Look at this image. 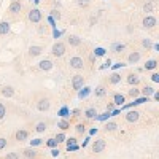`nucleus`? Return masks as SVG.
Masks as SVG:
<instances>
[{"instance_id": "obj_56", "label": "nucleus", "mask_w": 159, "mask_h": 159, "mask_svg": "<svg viewBox=\"0 0 159 159\" xmlns=\"http://www.w3.org/2000/svg\"><path fill=\"white\" fill-rule=\"evenodd\" d=\"M110 113H111V116H118L119 113H121V108H113Z\"/></svg>"}, {"instance_id": "obj_28", "label": "nucleus", "mask_w": 159, "mask_h": 159, "mask_svg": "<svg viewBox=\"0 0 159 159\" xmlns=\"http://www.w3.org/2000/svg\"><path fill=\"white\" fill-rule=\"evenodd\" d=\"M10 32H11L10 22H8V21H2V22H0V35L5 37V35H8Z\"/></svg>"}, {"instance_id": "obj_18", "label": "nucleus", "mask_w": 159, "mask_h": 159, "mask_svg": "<svg viewBox=\"0 0 159 159\" xmlns=\"http://www.w3.org/2000/svg\"><path fill=\"white\" fill-rule=\"evenodd\" d=\"M121 81H123V75L119 73L118 70H116V72H113V73L107 78V83H108L110 86H116V84H119Z\"/></svg>"}, {"instance_id": "obj_50", "label": "nucleus", "mask_w": 159, "mask_h": 159, "mask_svg": "<svg viewBox=\"0 0 159 159\" xmlns=\"http://www.w3.org/2000/svg\"><path fill=\"white\" fill-rule=\"evenodd\" d=\"M62 35H64V30H59L57 27H56V29H52V38H56V40H57V38H61Z\"/></svg>"}, {"instance_id": "obj_46", "label": "nucleus", "mask_w": 159, "mask_h": 159, "mask_svg": "<svg viewBox=\"0 0 159 159\" xmlns=\"http://www.w3.org/2000/svg\"><path fill=\"white\" fill-rule=\"evenodd\" d=\"M46 147H48V148H56V147H59V143L56 142L54 137H52V139H48V140H46Z\"/></svg>"}, {"instance_id": "obj_19", "label": "nucleus", "mask_w": 159, "mask_h": 159, "mask_svg": "<svg viewBox=\"0 0 159 159\" xmlns=\"http://www.w3.org/2000/svg\"><path fill=\"white\" fill-rule=\"evenodd\" d=\"M111 102L115 103V107H121V105L126 103V96L121 94V92H113L111 94Z\"/></svg>"}, {"instance_id": "obj_7", "label": "nucleus", "mask_w": 159, "mask_h": 159, "mask_svg": "<svg viewBox=\"0 0 159 159\" xmlns=\"http://www.w3.org/2000/svg\"><path fill=\"white\" fill-rule=\"evenodd\" d=\"M21 153V157L22 159H40L42 157V154H40V151H37L34 147H27L19 151Z\"/></svg>"}, {"instance_id": "obj_62", "label": "nucleus", "mask_w": 159, "mask_h": 159, "mask_svg": "<svg viewBox=\"0 0 159 159\" xmlns=\"http://www.w3.org/2000/svg\"><path fill=\"white\" fill-rule=\"evenodd\" d=\"M147 2H150V3H153V5H157V0H147Z\"/></svg>"}, {"instance_id": "obj_25", "label": "nucleus", "mask_w": 159, "mask_h": 159, "mask_svg": "<svg viewBox=\"0 0 159 159\" xmlns=\"http://www.w3.org/2000/svg\"><path fill=\"white\" fill-rule=\"evenodd\" d=\"M119 129V124L116 123V121H105V124H103V132H107V134H108V132H116Z\"/></svg>"}, {"instance_id": "obj_49", "label": "nucleus", "mask_w": 159, "mask_h": 159, "mask_svg": "<svg viewBox=\"0 0 159 159\" xmlns=\"http://www.w3.org/2000/svg\"><path fill=\"white\" fill-rule=\"evenodd\" d=\"M126 65H127V64H124V62H116V64H111L110 69H111L113 72H116L118 69H123V67H126Z\"/></svg>"}, {"instance_id": "obj_27", "label": "nucleus", "mask_w": 159, "mask_h": 159, "mask_svg": "<svg viewBox=\"0 0 159 159\" xmlns=\"http://www.w3.org/2000/svg\"><path fill=\"white\" fill-rule=\"evenodd\" d=\"M156 67H157V59H148L147 62H145V65H143V70H147V72H151V70H156Z\"/></svg>"}, {"instance_id": "obj_39", "label": "nucleus", "mask_w": 159, "mask_h": 159, "mask_svg": "<svg viewBox=\"0 0 159 159\" xmlns=\"http://www.w3.org/2000/svg\"><path fill=\"white\" fill-rule=\"evenodd\" d=\"M49 16H51L52 19L59 21V19L62 18V15H61V10H59V8H52V10H51V13H49Z\"/></svg>"}, {"instance_id": "obj_54", "label": "nucleus", "mask_w": 159, "mask_h": 159, "mask_svg": "<svg viewBox=\"0 0 159 159\" xmlns=\"http://www.w3.org/2000/svg\"><path fill=\"white\" fill-rule=\"evenodd\" d=\"M89 140H91V135H89V137H86V139L83 140V143H81V145H80V148H86V147H88V145H89Z\"/></svg>"}, {"instance_id": "obj_60", "label": "nucleus", "mask_w": 159, "mask_h": 159, "mask_svg": "<svg viewBox=\"0 0 159 159\" xmlns=\"http://www.w3.org/2000/svg\"><path fill=\"white\" fill-rule=\"evenodd\" d=\"M62 5V2H61V0H54V8H59Z\"/></svg>"}, {"instance_id": "obj_64", "label": "nucleus", "mask_w": 159, "mask_h": 159, "mask_svg": "<svg viewBox=\"0 0 159 159\" xmlns=\"http://www.w3.org/2000/svg\"><path fill=\"white\" fill-rule=\"evenodd\" d=\"M29 2H32V0H29Z\"/></svg>"}, {"instance_id": "obj_30", "label": "nucleus", "mask_w": 159, "mask_h": 159, "mask_svg": "<svg viewBox=\"0 0 159 159\" xmlns=\"http://www.w3.org/2000/svg\"><path fill=\"white\" fill-rule=\"evenodd\" d=\"M127 96H129L130 99L140 97V96H142V94H140V88H139V86H130V89L127 91Z\"/></svg>"}, {"instance_id": "obj_61", "label": "nucleus", "mask_w": 159, "mask_h": 159, "mask_svg": "<svg viewBox=\"0 0 159 159\" xmlns=\"http://www.w3.org/2000/svg\"><path fill=\"white\" fill-rule=\"evenodd\" d=\"M153 99H154V100H159V92H157V91H154V94H153Z\"/></svg>"}, {"instance_id": "obj_20", "label": "nucleus", "mask_w": 159, "mask_h": 159, "mask_svg": "<svg viewBox=\"0 0 159 159\" xmlns=\"http://www.w3.org/2000/svg\"><path fill=\"white\" fill-rule=\"evenodd\" d=\"M15 88L13 86H10V84H5V86H2L0 88V94H2L3 97H7V99H11V97H15Z\"/></svg>"}, {"instance_id": "obj_35", "label": "nucleus", "mask_w": 159, "mask_h": 159, "mask_svg": "<svg viewBox=\"0 0 159 159\" xmlns=\"http://www.w3.org/2000/svg\"><path fill=\"white\" fill-rule=\"evenodd\" d=\"M140 45H142V48L143 49H147V51H150L151 49V46H153V40L151 38H142V42H140Z\"/></svg>"}, {"instance_id": "obj_43", "label": "nucleus", "mask_w": 159, "mask_h": 159, "mask_svg": "<svg viewBox=\"0 0 159 159\" xmlns=\"http://www.w3.org/2000/svg\"><path fill=\"white\" fill-rule=\"evenodd\" d=\"M54 139H56V142H57V143H64V142H65V139H67V135H65V132L59 130L57 134H56V137H54Z\"/></svg>"}, {"instance_id": "obj_55", "label": "nucleus", "mask_w": 159, "mask_h": 159, "mask_svg": "<svg viewBox=\"0 0 159 159\" xmlns=\"http://www.w3.org/2000/svg\"><path fill=\"white\" fill-rule=\"evenodd\" d=\"M69 153H72V151H78L80 150V145H73V147H69V148H65Z\"/></svg>"}, {"instance_id": "obj_4", "label": "nucleus", "mask_w": 159, "mask_h": 159, "mask_svg": "<svg viewBox=\"0 0 159 159\" xmlns=\"http://www.w3.org/2000/svg\"><path fill=\"white\" fill-rule=\"evenodd\" d=\"M30 139V130L29 129H16L15 132H13V140L18 142V143H22V142H27Z\"/></svg>"}, {"instance_id": "obj_52", "label": "nucleus", "mask_w": 159, "mask_h": 159, "mask_svg": "<svg viewBox=\"0 0 159 159\" xmlns=\"http://www.w3.org/2000/svg\"><path fill=\"white\" fill-rule=\"evenodd\" d=\"M150 78H151V81H153V83H159V73H157V72H153Z\"/></svg>"}, {"instance_id": "obj_63", "label": "nucleus", "mask_w": 159, "mask_h": 159, "mask_svg": "<svg viewBox=\"0 0 159 159\" xmlns=\"http://www.w3.org/2000/svg\"><path fill=\"white\" fill-rule=\"evenodd\" d=\"M40 159H45V157H40Z\"/></svg>"}, {"instance_id": "obj_31", "label": "nucleus", "mask_w": 159, "mask_h": 159, "mask_svg": "<svg viewBox=\"0 0 159 159\" xmlns=\"http://www.w3.org/2000/svg\"><path fill=\"white\" fill-rule=\"evenodd\" d=\"M73 129H75V132H76L78 135H84L86 132H88V127H86V124H84V123H76Z\"/></svg>"}, {"instance_id": "obj_11", "label": "nucleus", "mask_w": 159, "mask_h": 159, "mask_svg": "<svg viewBox=\"0 0 159 159\" xmlns=\"http://www.w3.org/2000/svg\"><path fill=\"white\" fill-rule=\"evenodd\" d=\"M22 11V2L21 0H11L10 7H8V13L11 16H18L19 13Z\"/></svg>"}, {"instance_id": "obj_53", "label": "nucleus", "mask_w": 159, "mask_h": 159, "mask_svg": "<svg viewBox=\"0 0 159 159\" xmlns=\"http://www.w3.org/2000/svg\"><path fill=\"white\" fill-rule=\"evenodd\" d=\"M61 154V151H59V147H56V148H51V156L52 157H57Z\"/></svg>"}, {"instance_id": "obj_47", "label": "nucleus", "mask_w": 159, "mask_h": 159, "mask_svg": "<svg viewBox=\"0 0 159 159\" xmlns=\"http://www.w3.org/2000/svg\"><path fill=\"white\" fill-rule=\"evenodd\" d=\"M111 64H113V62H111L110 57H108V59H105V62L99 67V70H107V69H110V67H111Z\"/></svg>"}, {"instance_id": "obj_42", "label": "nucleus", "mask_w": 159, "mask_h": 159, "mask_svg": "<svg viewBox=\"0 0 159 159\" xmlns=\"http://www.w3.org/2000/svg\"><path fill=\"white\" fill-rule=\"evenodd\" d=\"M8 139L7 137H3V135H0V151H3V150H7L8 148Z\"/></svg>"}, {"instance_id": "obj_3", "label": "nucleus", "mask_w": 159, "mask_h": 159, "mask_svg": "<svg viewBox=\"0 0 159 159\" xmlns=\"http://www.w3.org/2000/svg\"><path fill=\"white\" fill-rule=\"evenodd\" d=\"M65 52H67V45H65L64 42H61V40H57V42L51 46V54L54 57H62L65 56Z\"/></svg>"}, {"instance_id": "obj_32", "label": "nucleus", "mask_w": 159, "mask_h": 159, "mask_svg": "<svg viewBox=\"0 0 159 159\" xmlns=\"http://www.w3.org/2000/svg\"><path fill=\"white\" fill-rule=\"evenodd\" d=\"M154 91H156V89H154L153 86H143V88L140 89V94L145 96V97H151V96L154 94Z\"/></svg>"}, {"instance_id": "obj_12", "label": "nucleus", "mask_w": 159, "mask_h": 159, "mask_svg": "<svg viewBox=\"0 0 159 159\" xmlns=\"http://www.w3.org/2000/svg\"><path fill=\"white\" fill-rule=\"evenodd\" d=\"M126 83L129 86H139L142 83V76L137 73V72H129L126 75Z\"/></svg>"}, {"instance_id": "obj_2", "label": "nucleus", "mask_w": 159, "mask_h": 159, "mask_svg": "<svg viewBox=\"0 0 159 159\" xmlns=\"http://www.w3.org/2000/svg\"><path fill=\"white\" fill-rule=\"evenodd\" d=\"M67 65H69V69H70V70H76V72H81V70L84 69L86 62H84V59H83L81 56H72V57L69 59Z\"/></svg>"}, {"instance_id": "obj_6", "label": "nucleus", "mask_w": 159, "mask_h": 159, "mask_svg": "<svg viewBox=\"0 0 159 159\" xmlns=\"http://www.w3.org/2000/svg\"><path fill=\"white\" fill-rule=\"evenodd\" d=\"M105 148H107V142H105V139H102V137L96 139L94 142H92V145H91V150H92V153H94V154L103 153Z\"/></svg>"}, {"instance_id": "obj_51", "label": "nucleus", "mask_w": 159, "mask_h": 159, "mask_svg": "<svg viewBox=\"0 0 159 159\" xmlns=\"http://www.w3.org/2000/svg\"><path fill=\"white\" fill-rule=\"evenodd\" d=\"M81 113H83V110H81V108H73V110H70V116H73V118L81 116Z\"/></svg>"}, {"instance_id": "obj_59", "label": "nucleus", "mask_w": 159, "mask_h": 159, "mask_svg": "<svg viewBox=\"0 0 159 159\" xmlns=\"http://www.w3.org/2000/svg\"><path fill=\"white\" fill-rule=\"evenodd\" d=\"M151 49H153L154 52H157V51H159V45H157V43H153V46H151Z\"/></svg>"}, {"instance_id": "obj_29", "label": "nucleus", "mask_w": 159, "mask_h": 159, "mask_svg": "<svg viewBox=\"0 0 159 159\" xmlns=\"http://www.w3.org/2000/svg\"><path fill=\"white\" fill-rule=\"evenodd\" d=\"M142 11L147 13V15H153V13L156 11V5H153V3H150V2H145V3L142 5Z\"/></svg>"}, {"instance_id": "obj_40", "label": "nucleus", "mask_w": 159, "mask_h": 159, "mask_svg": "<svg viewBox=\"0 0 159 159\" xmlns=\"http://www.w3.org/2000/svg\"><path fill=\"white\" fill-rule=\"evenodd\" d=\"M73 145H78V139L76 137H67L65 139V148L73 147Z\"/></svg>"}, {"instance_id": "obj_38", "label": "nucleus", "mask_w": 159, "mask_h": 159, "mask_svg": "<svg viewBox=\"0 0 159 159\" xmlns=\"http://www.w3.org/2000/svg\"><path fill=\"white\" fill-rule=\"evenodd\" d=\"M29 143H30V147H40V145H43L45 143V140L42 139V137H35V139H32V140H29Z\"/></svg>"}, {"instance_id": "obj_13", "label": "nucleus", "mask_w": 159, "mask_h": 159, "mask_svg": "<svg viewBox=\"0 0 159 159\" xmlns=\"http://www.w3.org/2000/svg\"><path fill=\"white\" fill-rule=\"evenodd\" d=\"M43 51H45V48H43L42 45H30L29 49H27V56H29L30 59H34V57L42 56Z\"/></svg>"}, {"instance_id": "obj_10", "label": "nucleus", "mask_w": 159, "mask_h": 159, "mask_svg": "<svg viewBox=\"0 0 159 159\" xmlns=\"http://www.w3.org/2000/svg\"><path fill=\"white\" fill-rule=\"evenodd\" d=\"M70 86H72V89H73V91L81 89V88L84 86V76H83L81 73L73 75V76H72V80H70Z\"/></svg>"}, {"instance_id": "obj_45", "label": "nucleus", "mask_w": 159, "mask_h": 159, "mask_svg": "<svg viewBox=\"0 0 159 159\" xmlns=\"http://www.w3.org/2000/svg\"><path fill=\"white\" fill-rule=\"evenodd\" d=\"M5 116H7V105L3 102H0V121L5 119Z\"/></svg>"}, {"instance_id": "obj_33", "label": "nucleus", "mask_w": 159, "mask_h": 159, "mask_svg": "<svg viewBox=\"0 0 159 159\" xmlns=\"http://www.w3.org/2000/svg\"><path fill=\"white\" fill-rule=\"evenodd\" d=\"M57 115H59L61 118L69 119V118H70V108L67 107V105H64V107H61V108L57 110Z\"/></svg>"}, {"instance_id": "obj_15", "label": "nucleus", "mask_w": 159, "mask_h": 159, "mask_svg": "<svg viewBox=\"0 0 159 159\" xmlns=\"http://www.w3.org/2000/svg\"><path fill=\"white\" fill-rule=\"evenodd\" d=\"M140 59H142V52L140 51H132V52H129V54H127L126 64L127 65H135V64L140 62Z\"/></svg>"}, {"instance_id": "obj_1", "label": "nucleus", "mask_w": 159, "mask_h": 159, "mask_svg": "<svg viewBox=\"0 0 159 159\" xmlns=\"http://www.w3.org/2000/svg\"><path fill=\"white\" fill-rule=\"evenodd\" d=\"M35 108L40 113H48L51 110V99L46 94H40L35 99Z\"/></svg>"}, {"instance_id": "obj_34", "label": "nucleus", "mask_w": 159, "mask_h": 159, "mask_svg": "<svg viewBox=\"0 0 159 159\" xmlns=\"http://www.w3.org/2000/svg\"><path fill=\"white\" fill-rule=\"evenodd\" d=\"M92 54H94L96 57H103L105 54H107V49H105L103 46H96L94 51H92Z\"/></svg>"}, {"instance_id": "obj_22", "label": "nucleus", "mask_w": 159, "mask_h": 159, "mask_svg": "<svg viewBox=\"0 0 159 159\" xmlns=\"http://www.w3.org/2000/svg\"><path fill=\"white\" fill-rule=\"evenodd\" d=\"M76 92H78V99H80V100H84V99H88V97L92 94V88L84 84L81 89H78Z\"/></svg>"}, {"instance_id": "obj_58", "label": "nucleus", "mask_w": 159, "mask_h": 159, "mask_svg": "<svg viewBox=\"0 0 159 159\" xmlns=\"http://www.w3.org/2000/svg\"><path fill=\"white\" fill-rule=\"evenodd\" d=\"M113 108H115V103H113V102H110V103L107 105V111H111Z\"/></svg>"}, {"instance_id": "obj_26", "label": "nucleus", "mask_w": 159, "mask_h": 159, "mask_svg": "<svg viewBox=\"0 0 159 159\" xmlns=\"http://www.w3.org/2000/svg\"><path fill=\"white\" fill-rule=\"evenodd\" d=\"M70 127H72V126H70V121H69V119L61 118L59 121H57V129H59V130H62V132H67Z\"/></svg>"}, {"instance_id": "obj_44", "label": "nucleus", "mask_w": 159, "mask_h": 159, "mask_svg": "<svg viewBox=\"0 0 159 159\" xmlns=\"http://www.w3.org/2000/svg\"><path fill=\"white\" fill-rule=\"evenodd\" d=\"M46 24L49 25V29H51V30L57 27V21H56V19H52L51 16H48V18H46Z\"/></svg>"}, {"instance_id": "obj_36", "label": "nucleus", "mask_w": 159, "mask_h": 159, "mask_svg": "<svg viewBox=\"0 0 159 159\" xmlns=\"http://www.w3.org/2000/svg\"><path fill=\"white\" fill-rule=\"evenodd\" d=\"M0 159H21V153L19 151H10L5 156H2Z\"/></svg>"}, {"instance_id": "obj_14", "label": "nucleus", "mask_w": 159, "mask_h": 159, "mask_svg": "<svg viewBox=\"0 0 159 159\" xmlns=\"http://www.w3.org/2000/svg\"><path fill=\"white\" fill-rule=\"evenodd\" d=\"M52 67H54V62H52L51 59H48V57L42 59V61L37 64V69L40 72H49V70H52Z\"/></svg>"}, {"instance_id": "obj_23", "label": "nucleus", "mask_w": 159, "mask_h": 159, "mask_svg": "<svg viewBox=\"0 0 159 159\" xmlns=\"http://www.w3.org/2000/svg\"><path fill=\"white\" fill-rule=\"evenodd\" d=\"M83 115H84V118L88 119V121H92V119H96V116L99 115V111H97L96 107H88V108H84Z\"/></svg>"}, {"instance_id": "obj_21", "label": "nucleus", "mask_w": 159, "mask_h": 159, "mask_svg": "<svg viewBox=\"0 0 159 159\" xmlns=\"http://www.w3.org/2000/svg\"><path fill=\"white\" fill-rule=\"evenodd\" d=\"M124 49H126V43H123V42H113L110 45V51L113 54H121Z\"/></svg>"}, {"instance_id": "obj_9", "label": "nucleus", "mask_w": 159, "mask_h": 159, "mask_svg": "<svg viewBox=\"0 0 159 159\" xmlns=\"http://www.w3.org/2000/svg\"><path fill=\"white\" fill-rule=\"evenodd\" d=\"M157 25V19L154 15H145V18L142 19V27L147 30H153Z\"/></svg>"}, {"instance_id": "obj_8", "label": "nucleus", "mask_w": 159, "mask_h": 159, "mask_svg": "<svg viewBox=\"0 0 159 159\" xmlns=\"http://www.w3.org/2000/svg\"><path fill=\"white\" fill-rule=\"evenodd\" d=\"M27 19H29V22H32V24H40V22H42V19H43L42 10H40V8H32V10L27 13Z\"/></svg>"}, {"instance_id": "obj_24", "label": "nucleus", "mask_w": 159, "mask_h": 159, "mask_svg": "<svg viewBox=\"0 0 159 159\" xmlns=\"http://www.w3.org/2000/svg\"><path fill=\"white\" fill-rule=\"evenodd\" d=\"M107 86L105 84H99V86H96V89H92V94H94L97 99H102V97H105L107 96Z\"/></svg>"}, {"instance_id": "obj_37", "label": "nucleus", "mask_w": 159, "mask_h": 159, "mask_svg": "<svg viewBox=\"0 0 159 159\" xmlns=\"http://www.w3.org/2000/svg\"><path fill=\"white\" fill-rule=\"evenodd\" d=\"M108 118H111V113H110V111L99 113V115L96 116V121H102V123H105V121H108Z\"/></svg>"}, {"instance_id": "obj_16", "label": "nucleus", "mask_w": 159, "mask_h": 159, "mask_svg": "<svg viewBox=\"0 0 159 159\" xmlns=\"http://www.w3.org/2000/svg\"><path fill=\"white\" fill-rule=\"evenodd\" d=\"M48 126H49V123H48V121H45V119H40V121H37V123L34 124L32 130H34V132H37V134H43V132H46V130H48Z\"/></svg>"}, {"instance_id": "obj_5", "label": "nucleus", "mask_w": 159, "mask_h": 159, "mask_svg": "<svg viewBox=\"0 0 159 159\" xmlns=\"http://www.w3.org/2000/svg\"><path fill=\"white\" fill-rule=\"evenodd\" d=\"M140 115H142V113H140L139 110L129 108V110H126V113H124V121L129 123V124H135V123H139Z\"/></svg>"}, {"instance_id": "obj_41", "label": "nucleus", "mask_w": 159, "mask_h": 159, "mask_svg": "<svg viewBox=\"0 0 159 159\" xmlns=\"http://www.w3.org/2000/svg\"><path fill=\"white\" fill-rule=\"evenodd\" d=\"M48 27H49L48 24H38V25H37V32H38V35H45V34L48 32Z\"/></svg>"}, {"instance_id": "obj_17", "label": "nucleus", "mask_w": 159, "mask_h": 159, "mask_svg": "<svg viewBox=\"0 0 159 159\" xmlns=\"http://www.w3.org/2000/svg\"><path fill=\"white\" fill-rule=\"evenodd\" d=\"M67 45H70L72 48H80V46L83 45V38L78 37V35H75V34H70V35L67 37Z\"/></svg>"}, {"instance_id": "obj_57", "label": "nucleus", "mask_w": 159, "mask_h": 159, "mask_svg": "<svg viewBox=\"0 0 159 159\" xmlns=\"http://www.w3.org/2000/svg\"><path fill=\"white\" fill-rule=\"evenodd\" d=\"M97 132H99V129H97V127H92V129L89 130V135H96Z\"/></svg>"}, {"instance_id": "obj_48", "label": "nucleus", "mask_w": 159, "mask_h": 159, "mask_svg": "<svg viewBox=\"0 0 159 159\" xmlns=\"http://www.w3.org/2000/svg\"><path fill=\"white\" fill-rule=\"evenodd\" d=\"M76 5L80 8H86V7L91 5V0H76Z\"/></svg>"}]
</instances>
